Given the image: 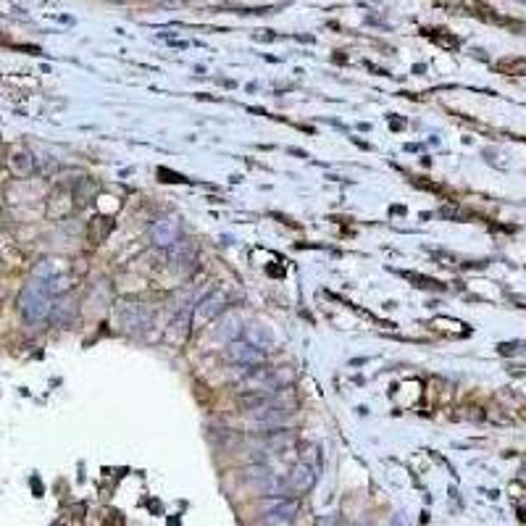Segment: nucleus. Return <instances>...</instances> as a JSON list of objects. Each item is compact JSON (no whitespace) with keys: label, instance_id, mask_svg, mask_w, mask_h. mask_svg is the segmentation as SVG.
Returning a JSON list of instances; mask_svg holds the SVG:
<instances>
[{"label":"nucleus","instance_id":"9","mask_svg":"<svg viewBox=\"0 0 526 526\" xmlns=\"http://www.w3.org/2000/svg\"><path fill=\"white\" fill-rule=\"evenodd\" d=\"M255 421L261 424V427H274V424H285L287 418H292L295 416V411L289 408L287 403H276V400H272L269 405H263L261 411H255Z\"/></svg>","mask_w":526,"mask_h":526},{"label":"nucleus","instance_id":"20","mask_svg":"<svg viewBox=\"0 0 526 526\" xmlns=\"http://www.w3.org/2000/svg\"><path fill=\"white\" fill-rule=\"evenodd\" d=\"M319 526H337V516L335 513H329V516H324L319 521Z\"/></svg>","mask_w":526,"mask_h":526},{"label":"nucleus","instance_id":"23","mask_svg":"<svg viewBox=\"0 0 526 526\" xmlns=\"http://www.w3.org/2000/svg\"><path fill=\"white\" fill-rule=\"evenodd\" d=\"M160 3H179V0H160Z\"/></svg>","mask_w":526,"mask_h":526},{"label":"nucleus","instance_id":"6","mask_svg":"<svg viewBox=\"0 0 526 526\" xmlns=\"http://www.w3.org/2000/svg\"><path fill=\"white\" fill-rule=\"evenodd\" d=\"M80 316V300H77V295H71V292H64V295H58L53 305H50V316L48 319L56 324V326H71L74 321Z\"/></svg>","mask_w":526,"mask_h":526},{"label":"nucleus","instance_id":"1","mask_svg":"<svg viewBox=\"0 0 526 526\" xmlns=\"http://www.w3.org/2000/svg\"><path fill=\"white\" fill-rule=\"evenodd\" d=\"M50 305H53V295L40 279H32L19 292V313L27 324H40V321L48 319Z\"/></svg>","mask_w":526,"mask_h":526},{"label":"nucleus","instance_id":"10","mask_svg":"<svg viewBox=\"0 0 526 526\" xmlns=\"http://www.w3.org/2000/svg\"><path fill=\"white\" fill-rule=\"evenodd\" d=\"M289 490H295V492H308L313 484H316V468L311 466L308 461H300L292 466V471H289Z\"/></svg>","mask_w":526,"mask_h":526},{"label":"nucleus","instance_id":"4","mask_svg":"<svg viewBox=\"0 0 526 526\" xmlns=\"http://www.w3.org/2000/svg\"><path fill=\"white\" fill-rule=\"evenodd\" d=\"M182 237V224L176 216H160L150 226V242L160 250H171Z\"/></svg>","mask_w":526,"mask_h":526},{"label":"nucleus","instance_id":"7","mask_svg":"<svg viewBox=\"0 0 526 526\" xmlns=\"http://www.w3.org/2000/svg\"><path fill=\"white\" fill-rule=\"evenodd\" d=\"M226 355H229V361H235L237 366H258V363H263V358H266V352L261 350V348H255L253 342L242 339V337L229 342Z\"/></svg>","mask_w":526,"mask_h":526},{"label":"nucleus","instance_id":"19","mask_svg":"<svg viewBox=\"0 0 526 526\" xmlns=\"http://www.w3.org/2000/svg\"><path fill=\"white\" fill-rule=\"evenodd\" d=\"M95 192L97 187L90 182V179H82V182H77V187H74V208H82V206H87L93 198H95Z\"/></svg>","mask_w":526,"mask_h":526},{"label":"nucleus","instance_id":"22","mask_svg":"<svg viewBox=\"0 0 526 526\" xmlns=\"http://www.w3.org/2000/svg\"><path fill=\"white\" fill-rule=\"evenodd\" d=\"M355 526H374V524H368V521H358Z\"/></svg>","mask_w":526,"mask_h":526},{"label":"nucleus","instance_id":"25","mask_svg":"<svg viewBox=\"0 0 526 526\" xmlns=\"http://www.w3.org/2000/svg\"><path fill=\"white\" fill-rule=\"evenodd\" d=\"M0 145H3V137H0Z\"/></svg>","mask_w":526,"mask_h":526},{"label":"nucleus","instance_id":"3","mask_svg":"<svg viewBox=\"0 0 526 526\" xmlns=\"http://www.w3.org/2000/svg\"><path fill=\"white\" fill-rule=\"evenodd\" d=\"M300 513V500L298 497H274V503L266 505L263 526H289Z\"/></svg>","mask_w":526,"mask_h":526},{"label":"nucleus","instance_id":"11","mask_svg":"<svg viewBox=\"0 0 526 526\" xmlns=\"http://www.w3.org/2000/svg\"><path fill=\"white\" fill-rule=\"evenodd\" d=\"M74 211V195L66 190H58L53 192V198H50L48 203V216L50 219H64Z\"/></svg>","mask_w":526,"mask_h":526},{"label":"nucleus","instance_id":"14","mask_svg":"<svg viewBox=\"0 0 526 526\" xmlns=\"http://www.w3.org/2000/svg\"><path fill=\"white\" fill-rule=\"evenodd\" d=\"M258 437L269 445H279V442H292L295 440V429L285 427V424H274V427H263L258 431Z\"/></svg>","mask_w":526,"mask_h":526},{"label":"nucleus","instance_id":"16","mask_svg":"<svg viewBox=\"0 0 526 526\" xmlns=\"http://www.w3.org/2000/svg\"><path fill=\"white\" fill-rule=\"evenodd\" d=\"M187 335H190V316L184 313H179L174 321H171V326L166 329V339L171 342V345H182L184 339H187Z\"/></svg>","mask_w":526,"mask_h":526},{"label":"nucleus","instance_id":"8","mask_svg":"<svg viewBox=\"0 0 526 526\" xmlns=\"http://www.w3.org/2000/svg\"><path fill=\"white\" fill-rule=\"evenodd\" d=\"M224 305H226V295H224V289H208L206 295L195 303L192 308V313H195V321H211L213 316H219L224 313Z\"/></svg>","mask_w":526,"mask_h":526},{"label":"nucleus","instance_id":"18","mask_svg":"<svg viewBox=\"0 0 526 526\" xmlns=\"http://www.w3.org/2000/svg\"><path fill=\"white\" fill-rule=\"evenodd\" d=\"M248 342H253L255 348H261V350L266 352L269 348L274 345V335L266 329V326H261V324H253V326H248V337H245Z\"/></svg>","mask_w":526,"mask_h":526},{"label":"nucleus","instance_id":"2","mask_svg":"<svg viewBox=\"0 0 526 526\" xmlns=\"http://www.w3.org/2000/svg\"><path fill=\"white\" fill-rule=\"evenodd\" d=\"M113 324L124 335H140L153 326V311L143 303H119L113 308Z\"/></svg>","mask_w":526,"mask_h":526},{"label":"nucleus","instance_id":"15","mask_svg":"<svg viewBox=\"0 0 526 526\" xmlns=\"http://www.w3.org/2000/svg\"><path fill=\"white\" fill-rule=\"evenodd\" d=\"M245 329V321L239 319L237 313H224V319H222V324L216 326V337L219 339H237L239 337V332Z\"/></svg>","mask_w":526,"mask_h":526},{"label":"nucleus","instance_id":"5","mask_svg":"<svg viewBox=\"0 0 526 526\" xmlns=\"http://www.w3.org/2000/svg\"><path fill=\"white\" fill-rule=\"evenodd\" d=\"M169 261H171V269L182 276H187L198 269V245L190 237H179L174 248L169 250Z\"/></svg>","mask_w":526,"mask_h":526},{"label":"nucleus","instance_id":"12","mask_svg":"<svg viewBox=\"0 0 526 526\" xmlns=\"http://www.w3.org/2000/svg\"><path fill=\"white\" fill-rule=\"evenodd\" d=\"M272 400L274 398L266 392V390H248L245 395H237V408L239 411H250V414H255V411H261L263 405H269Z\"/></svg>","mask_w":526,"mask_h":526},{"label":"nucleus","instance_id":"24","mask_svg":"<svg viewBox=\"0 0 526 526\" xmlns=\"http://www.w3.org/2000/svg\"><path fill=\"white\" fill-rule=\"evenodd\" d=\"M518 3H526V0H518Z\"/></svg>","mask_w":526,"mask_h":526},{"label":"nucleus","instance_id":"21","mask_svg":"<svg viewBox=\"0 0 526 526\" xmlns=\"http://www.w3.org/2000/svg\"><path fill=\"white\" fill-rule=\"evenodd\" d=\"M289 153H292V156H300V158H308L303 150H298V147H289Z\"/></svg>","mask_w":526,"mask_h":526},{"label":"nucleus","instance_id":"17","mask_svg":"<svg viewBox=\"0 0 526 526\" xmlns=\"http://www.w3.org/2000/svg\"><path fill=\"white\" fill-rule=\"evenodd\" d=\"M113 229V222L111 219H106V216H95L93 222H90V242L93 245H103L108 235H111Z\"/></svg>","mask_w":526,"mask_h":526},{"label":"nucleus","instance_id":"13","mask_svg":"<svg viewBox=\"0 0 526 526\" xmlns=\"http://www.w3.org/2000/svg\"><path fill=\"white\" fill-rule=\"evenodd\" d=\"M34 156L29 153V150H24V147H19V150H14L11 156H8V166H11V171L16 176H29L34 171Z\"/></svg>","mask_w":526,"mask_h":526}]
</instances>
